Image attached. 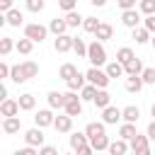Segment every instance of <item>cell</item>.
Returning <instances> with one entry per match:
<instances>
[{
  "mask_svg": "<svg viewBox=\"0 0 155 155\" xmlns=\"http://www.w3.org/2000/svg\"><path fill=\"white\" fill-rule=\"evenodd\" d=\"M121 119H124V116H121V109H119V107H111V104H109V107L102 109V121H104L107 126H111V124H116V121H121Z\"/></svg>",
  "mask_w": 155,
  "mask_h": 155,
  "instance_id": "cell-10",
  "label": "cell"
},
{
  "mask_svg": "<svg viewBox=\"0 0 155 155\" xmlns=\"http://www.w3.org/2000/svg\"><path fill=\"white\" fill-rule=\"evenodd\" d=\"M131 31H133L136 44H148V41H150V34H153V31H150L145 24H143V27H136V29H131Z\"/></svg>",
  "mask_w": 155,
  "mask_h": 155,
  "instance_id": "cell-23",
  "label": "cell"
},
{
  "mask_svg": "<svg viewBox=\"0 0 155 155\" xmlns=\"http://www.w3.org/2000/svg\"><path fill=\"white\" fill-rule=\"evenodd\" d=\"M12 2H15V0H0V10H2V12L12 10Z\"/></svg>",
  "mask_w": 155,
  "mask_h": 155,
  "instance_id": "cell-50",
  "label": "cell"
},
{
  "mask_svg": "<svg viewBox=\"0 0 155 155\" xmlns=\"http://www.w3.org/2000/svg\"><path fill=\"white\" fill-rule=\"evenodd\" d=\"M46 34H48V27H44V24H39V22L24 24V36H29V39L36 41V44H41V41L46 39Z\"/></svg>",
  "mask_w": 155,
  "mask_h": 155,
  "instance_id": "cell-6",
  "label": "cell"
},
{
  "mask_svg": "<svg viewBox=\"0 0 155 155\" xmlns=\"http://www.w3.org/2000/svg\"><path fill=\"white\" fill-rule=\"evenodd\" d=\"M73 119H75V116H70V114H61V116H56L53 128H56L58 133H70V131H73Z\"/></svg>",
  "mask_w": 155,
  "mask_h": 155,
  "instance_id": "cell-12",
  "label": "cell"
},
{
  "mask_svg": "<svg viewBox=\"0 0 155 155\" xmlns=\"http://www.w3.org/2000/svg\"><path fill=\"white\" fill-rule=\"evenodd\" d=\"M73 44H75V36L58 34V36H56V41H53V48H56L58 53H68V51H73Z\"/></svg>",
  "mask_w": 155,
  "mask_h": 155,
  "instance_id": "cell-8",
  "label": "cell"
},
{
  "mask_svg": "<svg viewBox=\"0 0 155 155\" xmlns=\"http://www.w3.org/2000/svg\"><path fill=\"white\" fill-rule=\"evenodd\" d=\"M99 24H102V22H99L97 17H85V22H82V29H85L87 34H94V31L99 29Z\"/></svg>",
  "mask_w": 155,
  "mask_h": 155,
  "instance_id": "cell-38",
  "label": "cell"
},
{
  "mask_svg": "<svg viewBox=\"0 0 155 155\" xmlns=\"http://www.w3.org/2000/svg\"><path fill=\"white\" fill-rule=\"evenodd\" d=\"M19 107H22V111H31V109L36 107V99H34V94H29V92L19 94Z\"/></svg>",
  "mask_w": 155,
  "mask_h": 155,
  "instance_id": "cell-33",
  "label": "cell"
},
{
  "mask_svg": "<svg viewBox=\"0 0 155 155\" xmlns=\"http://www.w3.org/2000/svg\"><path fill=\"white\" fill-rule=\"evenodd\" d=\"M87 46H90V44H85L82 39H78V36H75V44H73V51L78 53V58H87Z\"/></svg>",
  "mask_w": 155,
  "mask_h": 155,
  "instance_id": "cell-39",
  "label": "cell"
},
{
  "mask_svg": "<svg viewBox=\"0 0 155 155\" xmlns=\"http://www.w3.org/2000/svg\"><path fill=\"white\" fill-rule=\"evenodd\" d=\"M138 2H140V0H116V5H119L121 10H133Z\"/></svg>",
  "mask_w": 155,
  "mask_h": 155,
  "instance_id": "cell-44",
  "label": "cell"
},
{
  "mask_svg": "<svg viewBox=\"0 0 155 155\" xmlns=\"http://www.w3.org/2000/svg\"><path fill=\"white\" fill-rule=\"evenodd\" d=\"M136 133H138V131H136V124H131V121H124V124L119 126V136L126 138V140H131Z\"/></svg>",
  "mask_w": 155,
  "mask_h": 155,
  "instance_id": "cell-30",
  "label": "cell"
},
{
  "mask_svg": "<svg viewBox=\"0 0 155 155\" xmlns=\"http://www.w3.org/2000/svg\"><path fill=\"white\" fill-rule=\"evenodd\" d=\"M131 58H136V53H133V48H128V46H121L119 51H116V61H121L124 65L131 61Z\"/></svg>",
  "mask_w": 155,
  "mask_h": 155,
  "instance_id": "cell-37",
  "label": "cell"
},
{
  "mask_svg": "<svg viewBox=\"0 0 155 155\" xmlns=\"http://www.w3.org/2000/svg\"><path fill=\"white\" fill-rule=\"evenodd\" d=\"M87 61L92 63V65H104L107 63V48H104V44L99 41V39H94L90 46H87Z\"/></svg>",
  "mask_w": 155,
  "mask_h": 155,
  "instance_id": "cell-2",
  "label": "cell"
},
{
  "mask_svg": "<svg viewBox=\"0 0 155 155\" xmlns=\"http://www.w3.org/2000/svg\"><path fill=\"white\" fill-rule=\"evenodd\" d=\"M75 73H78V65H75V63H63V65H61V70H58V78L70 80Z\"/></svg>",
  "mask_w": 155,
  "mask_h": 155,
  "instance_id": "cell-34",
  "label": "cell"
},
{
  "mask_svg": "<svg viewBox=\"0 0 155 155\" xmlns=\"http://www.w3.org/2000/svg\"><path fill=\"white\" fill-rule=\"evenodd\" d=\"M63 111L70 114V116H80L82 114V99L75 94V90L65 92V107H63Z\"/></svg>",
  "mask_w": 155,
  "mask_h": 155,
  "instance_id": "cell-4",
  "label": "cell"
},
{
  "mask_svg": "<svg viewBox=\"0 0 155 155\" xmlns=\"http://www.w3.org/2000/svg\"><path fill=\"white\" fill-rule=\"evenodd\" d=\"M107 73H109V78H124L126 68L121 61H111V63H107Z\"/></svg>",
  "mask_w": 155,
  "mask_h": 155,
  "instance_id": "cell-24",
  "label": "cell"
},
{
  "mask_svg": "<svg viewBox=\"0 0 155 155\" xmlns=\"http://www.w3.org/2000/svg\"><path fill=\"white\" fill-rule=\"evenodd\" d=\"M39 75V65L34 63V61H22V63H17V65H12V73H10V80L15 82V85H24L27 80H31V78H36Z\"/></svg>",
  "mask_w": 155,
  "mask_h": 155,
  "instance_id": "cell-1",
  "label": "cell"
},
{
  "mask_svg": "<svg viewBox=\"0 0 155 155\" xmlns=\"http://www.w3.org/2000/svg\"><path fill=\"white\" fill-rule=\"evenodd\" d=\"M145 133H148V138H150V140H155V119H153V121L148 124V128H145Z\"/></svg>",
  "mask_w": 155,
  "mask_h": 155,
  "instance_id": "cell-49",
  "label": "cell"
},
{
  "mask_svg": "<svg viewBox=\"0 0 155 155\" xmlns=\"http://www.w3.org/2000/svg\"><path fill=\"white\" fill-rule=\"evenodd\" d=\"M128 148H131V153H136V155H148V153H150V138H148V133H145V136L136 133V136L128 140Z\"/></svg>",
  "mask_w": 155,
  "mask_h": 155,
  "instance_id": "cell-5",
  "label": "cell"
},
{
  "mask_svg": "<svg viewBox=\"0 0 155 155\" xmlns=\"http://www.w3.org/2000/svg\"><path fill=\"white\" fill-rule=\"evenodd\" d=\"M85 82H87V78H85V75H82L80 70H78V73H75V75H73L70 80H65V85H68V90H75V92H80V90L85 87Z\"/></svg>",
  "mask_w": 155,
  "mask_h": 155,
  "instance_id": "cell-21",
  "label": "cell"
},
{
  "mask_svg": "<svg viewBox=\"0 0 155 155\" xmlns=\"http://www.w3.org/2000/svg\"><path fill=\"white\" fill-rule=\"evenodd\" d=\"M85 78H87V82H92V85H97V87H107L109 85V73L107 70H102L99 65H92L87 73H85Z\"/></svg>",
  "mask_w": 155,
  "mask_h": 155,
  "instance_id": "cell-3",
  "label": "cell"
},
{
  "mask_svg": "<svg viewBox=\"0 0 155 155\" xmlns=\"http://www.w3.org/2000/svg\"><path fill=\"white\" fill-rule=\"evenodd\" d=\"M24 5H27L29 12H41V10L46 7V0H27Z\"/></svg>",
  "mask_w": 155,
  "mask_h": 155,
  "instance_id": "cell-41",
  "label": "cell"
},
{
  "mask_svg": "<svg viewBox=\"0 0 155 155\" xmlns=\"http://www.w3.org/2000/svg\"><path fill=\"white\" fill-rule=\"evenodd\" d=\"M19 109H22V107H19V99H10V97H7V99L0 102V114H2V116H17Z\"/></svg>",
  "mask_w": 155,
  "mask_h": 155,
  "instance_id": "cell-9",
  "label": "cell"
},
{
  "mask_svg": "<svg viewBox=\"0 0 155 155\" xmlns=\"http://www.w3.org/2000/svg\"><path fill=\"white\" fill-rule=\"evenodd\" d=\"M143 85H145V82H143L140 75H126V80H124V87H126V92H131V94L140 92Z\"/></svg>",
  "mask_w": 155,
  "mask_h": 155,
  "instance_id": "cell-14",
  "label": "cell"
},
{
  "mask_svg": "<svg viewBox=\"0 0 155 155\" xmlns=\"http://www.w3.org/2000/svg\"><path fill=\"white\" fill-rule=\"evenodd\" d=\"M104 121H92V124H87L85 126V133H87V138H92V136H97V133H104Z\"/></svg>",
  "mask_w": 155,
  "mask_h": 155,
  "instance_id": "cell-35",
  "label": "cell"
},
{
  "mask_svg": "<svg viewBox=\"0 0 155 155\" xmlns=\"http://www.w3.org/2000/svg\"><path fill=\"white\" fill-rule=\"evenodd\" d=\"M75 5H78V0H58V7H61V10H65V12L75 10Z\"/></svg>",
  "mask_w": 155,
  "mask_h": 155,
  "instance_id": "cell-45",
  "label": "cell"
},
{
  "mask_svg": "<svg viewBox=\"0 0 155 155\" xmlns=\"http://www.w3.org/2000/svg\"><path fill=\"white\" fill-rule=\"evenodd\" d=\"M0 99H7V85H0Z\"/></svg>",
  "mask_w": 155,
  "mask_h": 155,
  "instance_id": "cell-51",
  "label": "cell"
},
{
  "mask_svg": "<svg viewBox=\"0 0 155 155\" xmlns=\"http://www.w3.org/2000/svg\"><path fill=\"white\" fill-rule=\"evenodd\" d=\"M138 10L143 15H155V0H140L138 2Z\"/></svg>",
  "mask_w": 155,
  "mask_h": 155,
  "instance_id": "cell-40",
  "label": "cell"
},
{
  "mask_svg": "<svg viewBox=\"0 0 155 155\" xmlns=\"http://www.w3.org/2000/svg\"><path fill=\"white\" fill-rule=\"evenodd\" d=\"M97 90H99L97 85H92V82H85V87L80 90V99H82V102H92V99H94V94H97Z\"/></svg>",
  "mask_w": 155,
  "mask_h": 155,
  "instance_id": "cell-29",
  "label": "cell"
},
{
  "mask_svg": "<svg viewBox=\"0 0 155 155\" xmlns=\"http://www.w3.org/2000/svg\"><path fill=\"white\" fill-rule=\"evenodd\" d=\"M124 68H126V75H140L145 65H143V61H140V58H131Z\"/></svg>",
  "mask_w": 155,
  "mask_h": 155,
  "instance_id": "cell-27",
  "label": "cell"
},
{
  "mask_svg": "<svg viewBox=\"0 0 155 155\" xmlns=\"http://www.w3.org/2000/svg\"><path fill=\"white\" fill-rule=\"evenodd\" d=\"M56 153H58V150H56L53 145H41V148H39V155H56Z\"/></svg>",
  "mask_w": 155,
  "mask_h": 155,
  "instance_id": "cell-48",
  "label": "cell"
},
{
  "mask_svg": "<svg viewBox=\"0 0 155 155\" xmlns=\"http://www.w3.org/2000/svg\"><path fill=\"white\" fill-rule=\"evenodd\" d=\"M44 131H41V126H34V128H29L27 133H24V140L29 143V145H36V148H41L44 145Z\"/></svg>",
  "mask_w": 155,
  "mask_h": 155,
  "instance_id": "cell-13",
  "label": "cell"
},
{
  "mask_svg": "<svg viewBox=\"0 0 155 155\" xmlns=\"http://www.w3.org/2000/svg\"><path fill=\"white\" fill-rule=\"evenodd\" d=\"M65 22H68L70 29H75V27H80V24L85 22V17H82L80 12H75V10H70V12H65Z\"/></svg>",
  "mask_w": 155,
  "mask_h": 155,
  "instance_id": "cell-31",
  "label": "cell"
},
{
  "mask_svg": "<svg viewBox=\"0 0 155 155\" xmlns=\"http://www.w3.org/2000/svg\"><path fill=\"white\" fill-rule=\"evenodd\" d=\"M15 155H36V145H24V148H19V150H15Z\"/></svg>",
  "mask_w": 155,
  "mask_h": 155,
  "instance_id": "cell-43",
  "label": "cell"
},
{
  "mask_svg": "<svg viewBox=\"0 0 155 155\" xmlns=\"http://www.w3.org/2000/svg\"><path fill=\"white\" fill-rule=\"evenodd\" d=\"M92 104H94L97 109H104V107H109V104H111V94L107 92V87H99V90H97V94H94Z\"/></svg>",
  "mask_w": 155,
  "mask_h": 155,
  "instance_id": "cell-16",
  "label": "cell"
},
{
  "mask_svg": "<svg viewBox=\"0 0 155 155\" xmlns=\"http://www.w3.org/2000/svg\"><path fill=\"white\" fill-rule=\"evenodd\" d=\"M90 143H92V148L94 150H109V138H107V133H97V136H92L90 138Z\"/></svg>",
  "mask_w": 155,
  "mask_h": 155,
  "instance_id": "cell-26",
  "label": "cell"
},
{
  "mask_svg": "<svg viewBox=\"0 0 155 155\" xmlns=\"http://www.w3.org/2000/svg\"><path fill=\"white\" fill-rule=\"evenodd\" d=\"M140 78H143L145 85H155V68H143Z\"/></svg>",
  "mask_w": 155,
  "mask_h": 155,
  "instance_id": "cell-42",
  "label": "cell"
},
{
  "mask_svg": "<svg viewBox=\"0 0 155 155\" xmlns=\"http://www.w3.org/2000/svg\"><path fill=\"white\" fill-rule=\"evenodd\" d=\"M10 73H12V65H7L5 61L0 63V80H5V78H10Z\"/></svg>",
  "mask_w": 155,
  "mask_h": 155,
  "instance_id": "cell-46",
  "label": "cell"
},
{
  "mask_svg": "<svg viewBox=\"0 0 155 155\" xmlns=\"http://www.w3.org/2000/svg\"><path fill=\"white\" fill-rule=\"evenodd\" d=\"M19 128H22V121H19V116H5V119H2V131H5L7 136H15V133H19Z\"/></svg>",
  "mask_w": 155,
  "mask_h": 155,
  "instance_id": "cell-15",
  "label": "cell"
},
{
  "mask_svg": "<svg viewBox=\"0 0 155 155\" xmlns=\"http://www.w3.org/2000/svg\"><path fill=\"white\" fill-rule=\"evenodd\" d=\"M5 19H7V24H10V27H22L24 15H22L19 10H15V7H12V10H7V12H5Z\"/></svg>",
  "mask_w": 155,
  "mask_h": 155,
  "instance_id": "cell-22",
  "label": "cell"
},
{
  "mask_svg": "<svg viewBox=\"0 0 155 155\" xmlns=\"http://www.w3.org/2000/svg\"><path fill=\"white\" fill-rule=\"evenodd\" d=\"M128 150H131V148H128V140L121 138V136L109 143V153H111V155H124V153H128Z\"/></svg>",
  "mask_w": 155,
  "mask_h": 155,
  "instance_id": "cell-18",
  "label": "cell"
},
{
  "mask_svg": "<svg viewBox=\"0 0 155 155\" xmlns=\"http://www.w3.org/2000/svg\"><path fill=\"white\" fill-rule=\"evenodd\" d=\"M121 116H124V121L136 124V121L140 119V109H138V107H133V104H128V107H124V109H121Z\"/></svg>",
  "mask_w": 155,
  "mask_h": 155,
  "instance_id": "cell-25",
  "label": "cell"
},
{
  "mask_svg": "<svg viewBox=\"0 0 155 155\" xmlns=\"http://www.w3.org/2000/svg\"><path fill=\"white\" fill-rule=\"evenodd\" d=\"M17 46V41H12V36H2L0 39V56H10V51Z\"/></svg>",
  "mask_w": 155,
  "mask_h": 155,
  "instance_id": "cell-36",
  "label": "cell"
},
{
  "mask_svg": "<svg viewBox=\"0 0 155 155\" xmlns=\"http://www.w3.org/2000/svg\"><path fill=\"white\" fill-rule=\"evenodd\" d=\"M150 116H153V119H155V104H153V107H150Z\"/></svg>",
  "mask_w": 155,
  "mask_h": 155,
  "instance_id": "cell-53",
  "label": "cell"
},
{
  "mask_svg": "<svg viewBox=\"0 0 155 155\" xmlns=\"http://www.w3.org/2000/svg\"><path fill=\"white\" fill-rule=\"evenodd\" d=\"M68 143H70V150H75V153H78L80 148H85V145L90 143V138H87V133H85V131H82V133L78 131V133H73V136L68 138Z\"/></svg>",
  "mask_w": 155,
  "mask_h": 155,
  "instance_id": "cell-17",
  "label": "cell"
},
{
  "mask_svg": "<svg viewBox=\"0 0 155 155\" xmlns=\"http://www.w3.org/2000/svg\"><path fill=\"white\" fill-rule=\"evenodd\" d=\"M34 44H36V41H31L29 36H24V39H19V41H17V46H15V48H17V53L29 56V53H31V48H34Z\"/></svg>",
  "mask_w": 155,
  "mask_h": 155,
  "instance_id": "cell-28",
  "label": "cell"
},
{
  "mask_svg": "<svg viewBox=\"0 0 155 155\" xmlns=\"http://www.w3.org/2000/svg\"><path fill=\"white\" fill-rule=\"evenodd\" d=\"M111 34H114V29H111V24H107V22H102V24H99V29L94 31V36H97L99 41H109V39H111Z\"/></svg>",
  "mask_w": 155,
  "mask_h": 155,
  "instance_id": "cell-32",
  "label": "cell"
},
{
  "mask_svg": "<svg viewBox=\"0 0 155 155\" xmlns=\"http://www.w3.org/2000/svg\"><path fill=\"white\" fill-rule=\"evenodd\" d=\"M53 121H56V116H53V111H51V109H39V111L34 114V124H36V126H41V128L53 126Z\"/></svg>",
  "mask_w": 155,
  "mask_h": 155,
  "instance_id": "cell-11",
  "label": "cell"
},
{
  "mask_svg": "<svg viewBox=\"0 0 155 155\" xmlns=\"http://www.w3.org/2000/svg\"><path fill=\"white\" fill-rule=\"evenodd\" d=\"M90 5H94V7H104L107 0H90Z\"/></svg>",
  "mask_w": 155,
  "mask_h": 155,
  "instance_id": "cell-52",
  "label": "cell"
},
{
  "mask_svg": "<svg viewBox=\"0 0 155 155\" xmlns=\"http://www.w3.org/2000/svg\"><path fill=\"white\" fill-rule=\"evenodd\" d=\"M150 44H153V48H155V34H153V36H150Z\"/></svg>",
  "mask_w": 155,
  "mask_h": 155,
  "instance_id": "cell-54",
  "label": "cell"
},
{
  "mask_svg": "<svg viewBox=\"0 0 155 155\" xmlns=\"http://www.w3.org/2000/svg\"><path fill=\"white\" fill-rule=\"evenodd\" d=\"M46 99H48V107L51 109H63L65 107V92H56L53 90V92H48Z\"/></svg>",
  "mask_w": 155,
  "mask_h": 155,
  "instance_id": "cell-20",
  "label": "cell"
},
{
  "mask_svg": "<svg viewBox=\"0 0 155 155\" xmlns=\"http://www.w3.org/2000/svg\"><path fill=\"white\" fill-rule=\"evenodd\" d=\"M143 24H145V27H148V29H150V31L155 34V15H145V19H143Z\"/></svg>",
  "mask_w": 155,
  "mask_h": 155,
  "instance_id": "cell-47",
  "label": "cell"
},
{
  "mask_svg": "<svg viewBox=\"0 0 155 155\" xmlns=\"http://www.w3.org/2000/svg\"><path fill=\"white\" fill-rule=\"evenodd\" d=\"M140 15H143V12L136 10V7H133V10H121V24L128 27V29H136V27H140V19H143Z\"/></svg>",
  "mask_w": 155,
  "mask_h": 155,
  "instance_id": "cell-7",
  "label": "cell"
},
{
  "mask_svg": "<svg viewBox=\"0 0 155 155\" xmlns=\"http://www.w3.org/2000/svg\"><path fill=\"white\" fill-rule=\"evenodd\" d=\"M65 29H70L68 22H65V17H53L51 24H48V31L56 34V36H58V34H65Z\"/></svg>",
  "mask_w": 155,
  "mask_h": 155,
  "instance_id": "cell-19",
  "label": "cell"
}]
</instances>
